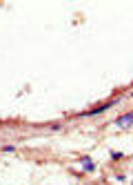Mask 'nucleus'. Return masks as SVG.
Instances as JSON below:
<instances>
[{
    "instance_id": "f257e3e1",
    "label": "nucleus",
    "mask_w": 133,
    "mask_h": 185,
    "mask_svg": "<svg viewBox=\"0 0 133 185\" xmlns=\"http://www.w3.org/2000/svg\"><path fill=\"white\" fill-rule=\"evenodd\" d=\"M111 105H113V103H104V105H98V107H95V110H91V112H84V116H87V114H89V116H93V114H100V112H104V110H109V107H111Z\"/></svg>"
},
{
    "instance_id": "f03ea898",
    "label": "nucleus",
    "mask_w": 133,
    "mask_h": 185,
    "mask_svg": "<svg viewBox=\"0 0 133 185\" xmlns=\"http://www.w3.org/2000/svg\"><path fill=\"white\" fill-rule=\"evenodd\" d=\"M129 123H131V112H129V114H124V116H120V118H118V125H120V127H126Z\"/></svg>"
},
{
    "instance_id": "7ed1b4c3",
    "label": "nucleus",
    "mask_w": 133,
    "mask_h": 185,
    "mask_svg": "<svg viewBox=\"0 0 133 185\" xmlns=\"http://www.w3.org/2000/svg\"><path fill=\"white\" fill-rule=\"evenodd\" d=\"M82 165H84V169H89V172H93V169H95V165H93L91 158H82Z\"/></svg>"
}]
</instances>
